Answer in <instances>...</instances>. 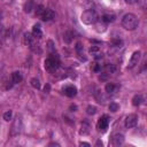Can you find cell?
Instances as JSON below:
<instances>
[{
  "instance_id": "obj_28",
  "label": "cell",
  "mask_w": 147,
  "mask_h": 147,
  "mask_svg": "<svg viewBox=\"0 0 147 147\" xmlns=\"http://www.w3.org/2000/svg\"><path fill=\"white\" fill-rule=\"evenodd\" d=\"M127 5H134V3H137L139 0H124Z\"/></svg>"
},
{
  "instance_id": "obj_12",
  "label": "cell",
  "mask_w": 147,
  "mask_h": 147,
  "mask_svg": "<svg viewBox=\"0 0 147 147\" xmlns=\"http://www.w3.org/2000/svg\"><path fill=\"white\" fill-rule=\"evenodd\" d=\"M22 79H23V76H22V74H21L20 71H14V72L11 74V80H13L14 84L21 83Z\"/></svg>"
},
{
  "instance_id": "obj_7",
  "label": "cell",
  "mask_w": 147,
  "mask_h": 147,
  "mask_svg": "<svg viewBox=\"0 0 147 147\" xmlns=\"http://www.w3.org/2000/svg\"><path fill=\"white\" fill-rule=\"evenodd\" d=\"M140 56H141V53H140L139 51H136V52L132 54V56H131V59H130V61H129L127 68H129V69L134 68V67L139 63V61H140Z\"/></svg>"
},
{
  "instance_id": "obj_33",
  "label": "cell",
  "mask_w": 147,
  "mask_h": 147,
  "mask_svg": "<svg viewBox=\"0 0 147 147\" xmlns=\"http://www.w3.org/2000/svg\"><path fill=\"white\" fill-rule=\"evenodd\" d=\"M49 146H60L59 144H55V142H52V144H49Z\"/></svg>"
},
{
  "instance_id": "obj_32",
  "label": "cell",
  "mask_w": 147,
  "mask_h": 147,
  "mask_svg": "<svg viewBox=\"0 0 147 147\" xmlns=\"http://www.w3.org/2000/svg\"><path fill=\"white\" fill-rule=\"evenodd\" d=\"M2 32H3V26H2V24L0 23V36L2 34Z\"/></svg>"
},
{
  "instance_id": "obj_4",
  "label": "cell",
  "mask_w": 147,
  "mask_h": 147,
  "mask_svg": "<svg viewBox=\"0 0 147 147\" xmlns=\"http://www.w3.org/2000/svg\"><path fill=\"white\" fill-rule=\"evenodd\" d=\"M23 129V123H22V118L21 117H16L11 124V127H10V136L11 137H15V136H18L21 133Z\"/></svg>"
},
{
  "instance_id": "obj_26",
  "label": "cell",
  "mask_w": 147,
  "mask_h": 147,
  "mask_svg": "<svg viewBox=\"0 0 147 147\" xmlns=\"http://www.w3.org/2000/svg\"><path fill=\"white\" fill-rule=\"evenodd\" d=\"M31 9H32V2H31V1H29V2L25 5L24 10H25L26 13H30V11H31Z\"/></svg>"
},
{
  "instance_id": "obj_2",
  "label": "cell",
  "mask_w": 147,
  "mask_h": 147,
  "mask_svg": "<svg viewBox=\"0 0 147 147\" xmlns=\"http://www.w3.org/2000/svg\"><path fill=\"white\" fill-rule=\"evenodd\" d=\"M80 20H82V22L84 24L91 25V24H94L98 21V14L95 13L94 9L88 8V9H86V10L83 11V14L80 16Z\"/></svg>"
},
{
  "instance_id": "obj_20",
  "label": "cell",
  "mask_w": 147,
  "mask_h": 147,
  "mask_svg": "<svg viewBox=\"0 0 147 147\" xmlns=\"http://www.w3.org/2000/svg\"><path fill=\"white\" fill-rule=\"evenodd\" d=\"M103 22H113L114 20H115V16L114 15H108V14H105L103 16H102V18H101Z\"/></svg>"
},
{
  "instance_id": "obj_21",
  "label": "cell",
  "mask_w": 147,
  "mask_h": 147,
  "mask_svg": "<svg viewBox=\"0 0 147 147\" xmlns=\"http://www.w3.org/2000/svg\"><path fill=\"white\" fill-rule=\"evenodd\" d=\"M45 9H46V8H45L42 5H39V6H37V8H36V14L40 17V16L42 15V13L45 11Z\"/></svg>"
},
{
  "instance_id": "obj_3",
  "label": "cell",
  "mask_w": 147,
  "mask_h": 147,
  "mask_svg": "<svg viewBox=\"0 0 147 147\" xmlns=\"http://www.w3.org/2000/svg\"><path fill=\"white\" fill-rule=\"evenodd\" d=\"M45 69L49 72H55L57 69H59V56L57 54H52L51 57H48L46 61H45Z\"/></svg>"
},
{
  "instance_id": "obj_15",
  "label": "cell",
  "mask_w": 147,
  "mask_h": 147,
  "mask_svg": "<svg viewBox=\"0 0 147 147\" xmlns=\"http://www.w3.org/2000/svg\"><path fill=\"white\" fill-rule=\"evenodd\" d=\"M63 40H64V42L70 44V42L74 40V32H72V31H67V32L63 34Z\"/></svg>"
},
{
  "instance_id": "obj_10",
  "label": "cell",
  "mask_w": 147,
  "mask_h": 147,
  "mask_svg": "<svg viewBox=\"0 0 147 147\" xmlns=\"http://www.w3.org/2000/svg\"><path fill=\"white\" fill-rule=\"evenodd\" d=\"M54 16H55L54 11H53L52 9L46 8V9H45V11L42 13V15H41L40 17H41V20H42V21H51V20H53V18H54Z\"/></svg>"
},
{
  "instance_id": "obj_5",
  "label": "cell",
  "mask_w": 147,
  "mask_h": 147,
  "mask_svg": "<svg viewBox=\"0 0 147 147\" xmlns=\"http://www.w3.org/2000/svg\"><path fill=\"white\" fill-rule=\"evenodd\" d=\"M109 122H110L109 116H107V115L101 116V117L99 118V121H98V124H96L98 130H99V131H101V132H106V131H107V129H108Z\"/></svg>"
},
{
  "instance_id": "obj_6",
  "label": "cell",
  "mask_w": 147,
  "mask_h": 147,
  "mask_svg": "<svg viewBox=\"0 0 147 147\" xmlns=\"http://www.w3.org/2000/svg\"><path fill=\"white\" fill-rule=\"evenodd\" d=\"M137 123H138V116L136 114H130V115L126 116L124 125H125L126 129H132L137 125Z\"/></svg>"
},
{
  "instance_id": "obj_19",
  "label": "cell",
  "mask_w": 147,
  "mask_h": 147,
  "mask_svg": "<svg viewBox=\"0 0 147 147\" xmlns=\"http://www.w3.org/2000/svg\"><path fill=\"white\" fill-rule=\"evenodd\" d=\"M30 84H31V86H32L33 88H36V90H39V88H40V82H39L37 78H32V79L30 80Z\"/></svg>"
},
{
  "instance_id": "obj_27",
  "label": "cell",
  "mask_w": 147,
  "mask_h": 147,
  "mask_svg": "<svg viewBox=\"0 0 147 147\" xmlns=\"http://www.w3.org/2000/svg\"><path fill=\"white\" fill-rule=\"evenodd\" d=\"M76 51H77V53H78L79 55H82V51H83V46H82V44H80V42H78V44L76 45Z\"/></svg>"
},
{
  "instance_id": "obj_29",
  "label": "cell",
  "mask_w": 147,
  "mask_h": 147,
  "mask_svg": "<svg viewBox=\"0 0 147 147\" xmlns=\"http://www.w3.org/2000/svg\"><path fill=\"white\" fill-rule=\"evenodd\" d=\"M49 90H51L49 84H46V85H45V87H44V92H45V93H48V92H49Z\"/></svg>"
},
{
  "instance_id": "obj_16",
  "label": "cell",
  "mask_w": 147,
  "mask_h": 147,
  "mask_svg": "<svg viewBox=\"0 0 147 147\" xmlns=\"http://www.w3.org/2000/svg\"><path fill=\"white\" fill-rule=\"evenodd\" d=\"M142 101H144V99H142V95H141V94H137V95H134L133 99H132L133 106H139V105L142 103Z\"/></svg>"
},
{
  "instance_id": "obj_23",
  "label": "cell",
  "mask_w": 147,
  "mask_h": 147,
  "mask_svg": "<svg viewBox=\"0 0 147 147\" xmlns=\"http://www.w3.org/2000/svg\"><path fill=\"white\" fill-rule=\"evenodd\" d=\"M118 109H119L118 103H116V102H110V105H109V110H111V111H117Z\"/></svg>"
},
{
  "instance_id": "obj_34",
  "label": "cell",
  "mask_w": 147,
  "mask_h": 147,
  "mask_svg": "<svg viewBox=\"0 0 147 147\" xmlns=\"http://www.w3.org/2000/svg\"><path fill=\"white\" fill-rule=\"evenodd\" d=\"M96 145H98V146H100V145H101V146H102V142H101V141H100V140H98V141H96Z\"/></svg>"
},
{
  "instance_id": "obj_13",
  "label": "cell",
  "mask_w": 147,
  "mask_h": 147,
  "mask_svg": "<svg viewBox=\"0 0 147 147\" xmlns=\"http://www.w3.org/2000/svg\"><path fill=\"white\" fill-rule=\"evenodd\" d=\"M29 47H30V49H31L33 53H38V54L41 53V48H40V45H39V42L37 41V39H36L33 42H31V44L29 45Z\"/></svg>"
},
{
  "instance_id": "obj_30",
  "label": "cell",
  "mask_w": 147,
  "mask_h": 147,
  "mask_svg": "<svg viewBox=\"0 0 147 147\" xmlns=\"http://www.w3.org/2000/svg\"><path fill=\"white\" fill-rule=\"evenodd\" d=\"M48 49H49V51H53V49H54V47H53V41H51V40L48 41Z\"/></svg>"
},
{
  "instance_id": "obj_9",
  "label": "cell",
  "mask_w": 147,
  "mask_h": 147,
  "mask_svg": "<svg viewBox=\"0 0 147 147\" xmlns=\"http://www.w3.org/2000/svg\"><path fill=\"white\" fill-rule=\"evenodd\" d=\"M63 93L69 98H74L77 94V87L74 85H68L63 88Z\"/></svg>"
},
{
  "instance_id": "obj_1",
  "label": "cell",
  "mask_w": 147,
  "mask_h": 147,
  "mask_svg": "<svg viewBox=\"0 0 147 147\" xmlns=\"http://www.w3.org/2000/svg\"><path fill=\"white\" fill-rule=\"evenodd\" d=\"M139 24V21H138V17L132 14V13H127L125 14L123 17H122V26L125 29V30H134Z\"/></svg>"
},
{
  "instance_id": "obj_17",
  "label": "cell",
  "mask_w": 147,
  "mask_h": 147,
  "mask_svg": "<svg viewBox=\"0 0 147 147\" xmlns=\"http://www.w3.org/2000/svg\"><path fill=\"white\" fill-rule=\"evenodd\" d=\"M88 132H90V125H88V123H83L82 126H80L79 133L83 134V136H86V134H88Z\"/></svg>"
},
{
  "instance_id": "obj_24",
  "label": "cell",
  "mask_w": 147,
  "mask_h": 147,
  "mask_svg": "<svg viewBox=\"0 0 147 147\" xmlns=\"http://www.w3.org/2000/svg\"><path fill=\"white\" fill-rule=\"evenodd\" d=\"M11 117H13V111H11V110H8V111H6V113L3 114V119L7 121V122L10 121Z\"/></svg>"
},
{
  "instance_id": "obj_8",
  "label": "cell",
  "mask_w": 147,
  "mask_h": 147,
  "mask_svg": "<svg viewBox=\"0 0 147 147\" xmlns=\"http://www.w3.org/2000/svg\"><path fill=\"white\" fill-rule=\"evenodd\" d=\"M123 142H124V136H123V134L116 133V134L113 136V138H111V145H113V146L118 147V146L123 145Z\"/></svg>"
},
{
  "instance_id": "obj_11",
  "label": "cell",
  "mask_w": 147,
  "mask_h": 147,
  "mask_svg": "<svg viewBox=\"0 0 147 147\" xmlns=\"http://www.w3.org/2000/svg\"><path fill=\"white\" fill-rule=\"evenodd\" d=\"M32 34H33V37H36L37 39L41 38V36H42V31H41V28H40L39 24L33 25V28H32Z\"/></svg>"
},
{
  "instance_id": "obj_22",
  "label": "cell",
  "mask_w": 147,
  "mask_h": 147,
  "mask_svg": "<svg viewBox=\"0 0 147 147\" xmlns=\"http://www.w3.org/2000/svg\"><path fill=\"white\" fill-rule=\"evenodd\" d=\"M86 113H87L88 115H94V114L96 113V107H94V106H88V107L86 108Z\"/></svg>"
},
{
  "instance_id": "obj_18",
  "label": "cell",
  "mask_w": 147,
  "mask_h": 147,
  "mask_svg": "<svg viewBox=\"0 0 147 147\" xmlns=\"http://www.w3.org/2000/svg\"><path fill=\"white\" fill-rule=\"evenodd\" d=\"M116 88H117V86H116L114 83H108V84L106 85V92H108V93H113V92H115Z\"/></svg>"
},
{
  "instance_id": "obj_31",
  "label": "cell",
  "mask_w": 147,
  "mask_h": 147,
  "mask_svg": "<svg viewBox=\"0 0 147 147\" xmlns=\"http://www.w3.org/2000/svg\"><path fill=\"white\" fill-rule=\"evenodd\" d=\"M79 146H87V147H88V146H91V145H90L88 142H84V141H82V142H79Z\"/></svg>"
},
{
  "instance_id": "obj_25",
  "label": "cell",
  "mask_w": 147,
  "mask_h": 147,
  "mask_svg": "<svg viewBox=\"0 0 147 147\" xmlns=\"http://www.w3.org/2000/svg\"><path fill=\"white\" fill-rule=\"evenodd\" d=\"M113 45L116 46V47H122L123 41H122L121 39H114V40H113Z\"/></svg>"
},
{
  "instance_id": "obj_14",
  "label": "cell",
  "mask_w": 147,
  "mask_h": 147,
  "mask_svg": "<svg viewBox=\"0 0 147 147\" xmlns=\"http://www.w3.org/2000/svg\"><path fill=\"white\" fill-rule=\"evenodd\" d=\"M90 53H91L92 55H94V57H96V59L102 57V53L100 52V48H99L98 46H92V47L90 48Z\"/></svg>"
}]
</instances>
